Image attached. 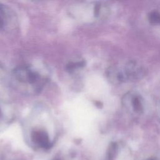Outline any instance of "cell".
Here are the masks:
<instances>
[{
	"instance_id": "7",
	"label": "cell",
	"mask_w": 160,
	"mask_h": 160,
	"mask_svg": "<svg viewBox=\"0 0 160 160\" xmlns=\"http://www.w3.org/2000/svg\"><path fill=\"white\" fill-rule=\"evenodd\" d=\"M2 116V111H1V109L0 108V118Z\"/></svg>"
},
{
	"instance_id": "6",
	"label": "cell",
	"mask_w": 160,
	"mask_h": 160,
	"mask_svg": "<svg viewBox=\"0 0 160 160\" xmlns=\"http://www.w3.org/2000/svg\"><path fill=\"white\" fill-rule=\"evenodd\" d=\"M145 160H160V159L157 158H149L146 159Z\"/></svg>"
},
{
	"instance_id": "3",
	"label": "cell",
	"mask_w": 160,
	"mask_h": 160,
	"mask_svg": "<svg viewBox=\"0 0 160 160\" xmlns=\"http://www.w3.org/2000/svg\"><path fill=\"white\" fill-rule=\"evenodd\" d=\"M11 11L4 6L0 4V28L3 29L10 24L13 19Z\"/></svg>"
},
{
	"instance_id": "1",
	"label": "cell",
	"mask_w": 160,
	"mask_h": 160,
	"mask_svg": "<svg viewBox=\"0 0 160 160\" xmlns=\"http://www.w3.org/2000/svg\"><path fill=\"white\" fill-rule=\"evenodd\" d=\"M14 75L19 84L27 86L28 88L31 87V90L34 91L41 89L46 81L44 76L31 66L18 69L15 71Z\"/></svg>"
},
{
	"instance_id": "4",
	"label": "cell",
	"mask_w": 160,
	"mask_h": 160,
	"mask_svg": "<svg viewBox=\"0 0 160 160\" xmlns=\"http://www.w3.org/2000/svg\"><path fill=\"white\" fill-rule=\"evenodd\" d=\"M119 153V146L116 142H112L108 147L104 160H116Z\"/></svg>"
},
{
	"instance_id": "2",
	"label": "cell",
	"mask_w": 160,
	"mask_h": 160,
	"mask_svg": "<svg viewBox=\"0 0 160 160\" xmlns=\"http://www.w3.org/2000/svg\"><path fill=\"white\" fill-rule=\"evenodd\" d=\"M32 141L38 146L48 149L51 147V142L49 139L48 132L43 129L34 130L31 135Z\"/></svg>"
},
{
	"instance_id": "5",
	"label": "cell",
	"mask_w": 160,
	"mask_h": 160,
	"mask_svg": "<svg viewBox=\"0 0 160 160\" xmlns=\"http://www.w3.org/2000/svg\"><path fill=\"white\" fill-rule=\"evenodd\" d=\"M149 17H150V21L151 22H153L154 23L160 22V14L156 12H154L151 14Z\"/></svg>"
}]
</instances>
